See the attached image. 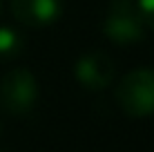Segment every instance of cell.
<instances>
[{
    "label": "cell",
    "mask_w": 154,
    "mask_h": 152,
    "mask_svg": "<svg viewBox=\"0 0 154 152\" xmlns=\"http://www.w3.org/2000/svg\"><path fill=\"white\" fill-rule=\"evenodd\" d=\"M116 101L130 116L143 119L154 114V67H139L121 78Z\"/></svg>",
    "instance_id": "obj_1"
},
{
    "label": "cell",
    "mask_w": 154,
    "mask_h": 152,
    "mask_svg": "<svg viewBox=\"0 0 154 152\" xmlns=\"http://www.w3.org/2000/svg\"><path fill=\"white\" fill-rule=\"evenodd\" d=\"M145 20L136 0H109L103 34L116 45H134L145 38Z\"/></svg>",
    "instance_id": "obj_2"
},
{
    "label": "cell",
    "mask_w": 154,
    "mask_h": 152,
    "mask_svg": "<svg viewBox=\"0 0 154 152\" xmlns=\"http://www.w3.org/2000/svg\"><path fill=\"white\" fill-rule=\"evenodd\" d=\"M38 101V81L29 67H14L0 81V105L9 114H27Z\"/></svg>",
    "instance_id": "obj_3"
},
{
    "label": "cell",
    "mask_w": 154,
    "mask_h": 152,
    "mask_svg": "<svg viewBox=\"0 0 154 152\" xmlns=\"http://www.w3.org/2000/svg\"><path fill=\"white\" fill-rule=\"evenodd\" d=\"M74 74H76V81L85 90L100 92L114 78V63L105 51H87L76 60Z\"/></svg>",
    "instance_id": "obj_4"
},
{
    "label": "cell",
    "mask_w": 154,
    "mask_h": 152,
    "mask_svg": "<svg viewBox=\"0 0 154 152\" xmlns=\"http://www.w3.org/2000/svg\"><path fill=\"white\" fill-rule=\"evenodd\" d=\"M11 14L25 27H49L63 14V0H9Z\"/></svg>",
    "instance_id": "obj_5"
},
{
    "label": "cell",
    "mask_w": 154,
    "mask_h": 152,
    "mask_svg": "<svg viewBox=\"0 0 154 152\" xmlns=\"http://www.w3.org/2000/svg\"><path fill=\"white\" fill-rule=\"evenodd\" d=\"M23 49H25L23 31H18L16 27H9V25H0V58L2 60L16 58Z\"/></svg>",
    "instance_id": "obj_6"
},
{
    "label": "cell",
    "mask_w": 154,
    "mask_h": 152,
    "mask_svg": "<svg viewBox=\"0 0 154 152\" xmlns=\"http://www.w3.org/2000/svg\"><path fill=\"white\" fill-rule=\"evenodd\" d=\"M141 9V16L145 20V27L154 29V0H136Z\"/></svg>",
    "instance_id": "obj_7"
},
{
    "label": "cell",
    "mask_w": 154,
    "mask_h": 152,
    "mask_svg": "<svg viewBox=\"0 0 154 152\" xmlns=\"http://www.w3.org/2000/svg\"><path fill=\"white\" fill-rule=\"evenodd\" d=\"M0 16H2V0H0Z\"/></svg>",
    "instance_id": "obj_8"
},
{
    "label": "cell",
    "mask_w": 154,
    "mask_h": 152,
    "mask_svg": "<svg viewBox=\"0 0 154 152\" xmlns=\"http://www.w3.org/2000/svg\"><path fill=\"white\" fill-rule=\"evenodd\" d=\"M0 134H2V125H0Z\"/></svg>",
    "instance_id": "obj_9"
}]
</instances>
